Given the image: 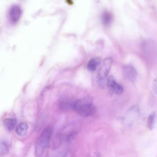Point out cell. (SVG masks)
Here are the masks:
<instances>
[{"label": "cell", "mask_w": 157, "mask_h": 157, "mask_svg": "<svg viewBox=\"0 0 157 157\" xmlns=\"http://www.w3.org/2000/svg\"><path fill=\"white\" fill-rule=\"evenodd\" d=\"M74 102L67 97H62L59 101V106L61 110L63 111L67 110L70 108H72Z\"/></svg>", "instance_id": "cell-8"}, {"label": "cell", "mask_w": 157, "mask_h": 157, "mask_svg": "<svg viewBox=\"0 0 157 157\" xmlns=\"http://www.w3.org/2000/svg\"><path fill=\"white\" fill-rule=\"evenodd\" d=\"M112 62V58L108 57L104 59L101 63L97 75V83L101 87H104L106 84L107 76L110 71Z\"/></svg>", "instance_id": "cell-4"}, {"label": "cell", "mask_w": 157, "mask_h": 157, "mask_svg": "<svg viewBox=\"0 0 157 157\" xmlns=\"http://www.w3.org/2000/svg\"><path fill=\"white\" fill-rule=\"evenodd\" d=\"M122 72L124 78L129 82H133L137 78V71L134 67L132 65H124L122 68Z\"/></svg>", "instance_id": "cell-6"}, {"label": "cell", "mask_w": 157, "mask_h": 157, "mask_svg": "<svg viewBox=\"0 0 157 157\" xmlns=\"http://www.w3.org/2000/svg\"><path fill=\"white\" fill-rule=\"evenodd\" d=\"M155 120H156V114L155 112H153L148 116L147 119V126L149 129H152L154 127Z\"/></svg>", "instance_id": "cell-13"}, {"label": "cell", "mask_w": 157, "mask_h": 157, "mask_svg": "<svg viewBox=\"0 0 157 157\" xmlns=\"http://www.w3.org/2000/svg\"><path fill=\"white\" fill-rule=\"evenodd\" d=\"M101 20L102 21V23L105 25V26H109L110 25V24L111 23L112 21V14L109 12H104L102 14V17H101Z\"/></svg>", "instance_id": "cell-12"}, {"label": "cell", "mask_w": 157, "mask_h": 157, "mask_svg": "<svg viewBox=\"0 0 157 157\" xmlns=\"http://www.w3.org/2000/svg\"><path fill=\"white\" fill-rule=\"evenodd\" d=\"M101 63V60L99 58H94L89 61L87 64V69L90 71H94L96 69Z\"/></svg>", "instance_id": "cell-11"}, {"label": "cell", "mask_w": 157, "mask_h": 157, "mask_svg": "<svg viewBox=\"0 0 157 157\" xmlns=\"http://www.w3.org/2000/svg\"><path fill=\"white\" fill-rule=\"evenodd\" d=\"M21 15V10L19 6L13 5L10 8L8 13V17L11 24H16L20 20Z\"/></svg>", "instance_id": "cell-5"}, {"label": "cell", "mask_w": 157, "mask_h": 157, "mask_svg": "<svg viewBox=\"0 0 157 157\" xmlns=\"http://www.w3.org/2000/svg\"><path fill=\"white\" fill-rule=\"evenodd\" d=\"M93 157H98V156H93Z\"/></svg>", "instance_id": "cell-16"}, {"label": "cell", "mask_w": 157, "mask_h": 157, "mask_svg": "<svg viewBox=\"0 0 157 157\" xmlns=\"http://www.w3.org/2000/svg\"><path fill=\"white\" fill-rule=\"evenodd\" d=\"M72 109L82 117L91 116L96 112L92 99L90 98H84L74 102Z\"/></svg>", "instance_id": "cell-1"}, {"label": "cell", "mask_w": 157, "mask_h": 157, "mask_svg": "<svg viewBox=\"0 0 157 157\" xmlns=\"http://www.w3.org/2000/svg\"><path fill=\"white\" fill-rule=\"evenodd\" d=\"M28 129V126L26 122H21L16 127V132L19 136H24Z\"/></svg>", "instance_id": "cell-9"}, {"label": "cell", "mask_w": 157, "mask_h": 157, "mask_svg": "<svg viewBox=\"0 0 157 157\" xmlns=\"http://www.w3.org/2000/svg\"><path fill=\"white\" fill-rule=\"evenodd\" d=\"M52 135L51 126L46 127L40 136L37 139L35 144V154L37 156H40L48 147Z\"/></svg>", "instance_id": "cell-2"}, {"label": "cell", "mask_w": 157, "mask_h": 157, "mask_svg": "<svg viewBox=\"0 0 157 157\" xmlns=\"http://www.w3.org/2000/svg\"><path fill=\"white\" fill-rule=\"evenodd\" d=\"M3 124L6 129L8 131H12L15 128L17 124V120L15 118H7L4 120Z\"/></svg>", "instance_id": "cell-10"}, {"label": "cell", "mask_w": 157, "mask_h": 157, "mask_svg": "<svg viewBox=\"0 0 157 157\" xmlns=\"http://www.w3.org/2000/svg\"><path fill=\"white\" fill-rule=\"evenodd\" d=\"M140 48L145 58L149 63L157 61V46L151 39H145L140 44Z\"/></svg>", "instance_id": "cell-3"}, {"label": "cell", "mask_w": 157, "mask_h": 157, "mask_svg": "<svg viewBox=\"0 0 157 157\" xmlns=\"http://www.w3.org/2000/svg\"><path fill=\"white\" fill-rule=\"evenodd\" d=\"M106 85L109 89L115 94H120L123 91V86L117 82L113 76H109L106 81Z\"/></svg>", "instance_id": "cell-7"}, {"label": "cell", "mask_w": 157, "mask_h": 157, "mask_svg": "<svg viewBox=\"0 0 157 157\" xmlns=\"http://www.w3.org/2000/svg\"><path fill=\"white\" fill-rule=\"evenodd\" d=\"M9 151V145L4 140L0 141V155H5Z\"/></svg>", "instance_id": "cell-14"}, {"label": "cell", "mask_w": 157, "mask_h": 157, "mask_svg": "<svg viewBox=\"0 0 157 157\" xmlns=\"http://www.w3.org/2000/svg\"><path fill=\"white\" fill-rule=\"evenodd\" d=\"M152 88L153 91L157 94V78H155L152 83Z\"/></svg>", "instance_id": "cell-15"}]
</instances>
